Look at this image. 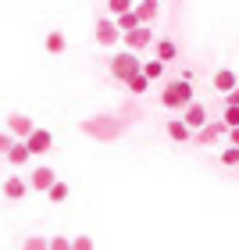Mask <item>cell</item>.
<instances>
[{"instance_id": "6da1fadb", "label": "cell", "mask_w": 239, "mask_h": 250, "mask_svg": "<svg viewBox=\"0 0 239 250\" xmlns=\"http://www.w3.org/2000/svg\"><path fill=\"white\" fill-rule=\"evenodd\" d=\"M161 104H164L168 111H186L189 104H197V89H193V83L172 79V83L164 86V93H161Z\"/></svg>"}, {"instance_id": "7a4b0ae2", "label": "cell", "mask_w": 239, "mask_h": 250, "mask_svg": "<svg viewBox=\"0 0 239 250\" xmlns=\"http://www.w3.org/2000/svg\"><path fill=\"white\" fill-rule=\"evenodd\" d=\"M143 72V61L136 58L132 50H118V54H111V79H118V83H129L132 75H139Z\"/></svg>"}, {"instance_id": "3957f363", "label": "cell", "mask_w": 239, "mask_h": 250, "mask_svg": "<svg viewBox=\"0 0 239 250\" xmlns=\"http://www.w3.org/2000/svg\"><path fill=\"white\" fill-rule=\"evenodd\" d=\"M125 125L115 122V115H97V118H86L82 122V132L93 136V140H115V136H121Z\"/></svg>"}, {"instance_id": "277c9868", "label": "cell", "mask_w": 239, "mask_h": 250, "mask_svg": "<svg viewBox=\"0 0 239 250\" xmlns=\"http://www.w3.org/2000/svg\"><path fill=\"white\" fill-rule=\"evenodd\" d=\"M221 136L229 140V125H225V118H211L200 132H193V140H197V146H214Z\"/></svg>"}, {"instance_id": "5b68a950", "label": "cell", "mask_w": 239, "mask_h": 250, "mask_svg": "<svg viewBox=\"0 0 239 250\" xmlns=\"http://www.w3.org/2000/svg\"><path fill=\"white\" fill-rule=\"evenodd\" d=\"M36 129H40V125L32 122V118H25V115H18V111H15V115H7V132L15 136L18 143H25V140H29V136L36 132Z\"/></svg>"}, {"instance_id": "8992f818", "label": "cell", "mask_w": 239, "mask_h": 250, "mask_svg": "<svg viewBox=\"0 0 239 250\" xmlns=\"http://www.w3.org/2000/svg\"><path fill=\"white\" fill-rule=\"evenodd\" d=\"M93 36H97L100 47H115V43L121 40V32H118V25H115V18H97Z\"/></svg>"}, {"instance_id": "52a82bcc", "label": "cell", "mask_w": 239, "mask_h": 250, "mask_svg": "<svg viewBox=\"0 0 239 250\" xmlns=\"http://www.w3.org/2000/svg\"><path fill=\"white\" fill-rule=\"evenodd\" d=\"M125 50H132V54H139V50H146V47H154V32L146 29V25H139V29H132V32H125Z\"/></svg>"}, {"instance_id": "ba28073f", "label": "cell", "mask_w": 239, "mask_h": 250, "mask_svg": "<svg viewBox=\"0 0 239 250\" xmlns=\"http://www.w3.org/2000/svg\"><path fill=\"white\" fill-rule=\"evenodd\" d=\"M182 122H186L189 125V132H200L203 129V125H207L211 118H207V107H203L200 104V100H197V104H189L186 111H182Z\"/></svg>"}, {"instance_id": "9c48e42d", "label": "cell", "mask_w": 239, "mask_h": 250, "mask_svg": "<svg viewBox=\"0 0 239 250\" xmlns=\"http://www.w3.org/2000/svg\"><path fill=\"white\" fill-rule=\"evenodd\" d=\"M211 83H214V89H218L221 97H229L232 89L239 86V75L232 72V68H218V72H214V79H211Z\"/></svg>"}, {"instance_id": "30bf717a", "label": "cell", "mask_w": 239, "mask_h": 250, "mask_svg": "<svg viewBox=\"0 0 239 250\" xmlns=\"http://www.w3.org/2000/svg\"><path fill=\"white\" fill-rule=\"evenodd\" d=\"M54 183H58V175H54V168H47V165H40V168H32V175H29V186L32 189H43L47 193Z\"/></svg>"}, {"instance_id": "8fae6325", "label": "cell", "mask_w": 239, "mask_h": 250, "mask_svg": "<svg viewBox=\"0 0 239 250\" xmlns=\"http://www.w3.org/2000/svg\"><path fill=\"white\" fill-rule=\"evenodd\" d=\"M25 146H29V154H32V157H36V154H47L50 146H54V136H50L47 129H36V132H32L29 140H25Z\"/></svg>"}, {"instance_id": "7c38bea8", "label": "cell", "mask_w": 239, "mask_h": 250, "mask_svg": "<svg viewBox=\"0 0 239 250\" xmlns=\"http://www.w3.org/2000/svg\"><path fill=\"white\" fill-rule=\"evenodd\" d=\"M168 140H175V143H189V140H193L189 125L182 122V118H168Z\"/></svg>"}, {"instance_id": "4fadbf2b", "label": "cell", "mask_w": 239, "mask_h": 250, "mask_svg": "<svg viewBox=\"0 0 239 250\" xmlns=\"http://www.w3.org/2000/svg\"><path fill=\"white\" fill-rule=\"evenodd\" d=\"M25 193H29V183H25L21 175H11L7 183H4V197H7V200H21Z\"/></svg>"}, {"instance_id": "5bb4252c", "label": "cell", "mask_w": 239, "mask_h": 250, "mask_svg": "<svg viewBox=\"0 0 239 250\" xmlns=\"http://www.w3.org/2000/svg\"><path fill=\"white\" fill-rule=\"evenodd\" d=\"M136 15H139V25H150V21L161 15V4H157V0H139V4H136Z\"/></svg>"}, {"instance_id": "9a60e30c", "label": "cell", "mask_w": 239, "mask_h": 250, "mask_svg": "<svg viewBox=\"0 0 239 250\" xmlns=\"http://www.w3.org/2000/svg\"><path fill=\"white\" fill-rule=\"evenodd\" d=\"M154 50H157V61H164V64L179 58V47H175V43L168 40V36H164V40H157V43H154Z\"/></svg>"}, {"instance_id": "2e32d148", "label": "cell", "mask_w": 239, "mask_h": 250, "mask_svg": "<svg viewBox=\"0 0 239 250\" xmlns=\"http://www.w3.org/2000/svg\"><path fill=\"white\" fill-rule=\"evenodd\" d=\"M29 157H32V154H29V146H25V143H15V146H11V150H7V161L15 165V168L29 165Z\"/></svg>"}, {"instance_id": "e0dca14e", "label": "cell", "mask_w": 239, "mask_h": 250, "mask_svg": "<svg viewBox=\"0 0 239 250\" xmlns=\"http://www.w3.org/2000/svg\"><path fill=\"white\" fill-rule=\"evenodd\" d=\"M43 43H47V50H50V54H64V47H68L64 32H58V29H54V32H47V40H43Z\"/></svg>"}, {"instance_id": "ac0fdd59", "label": "cell", "mask_w": 239, "mask_h": 250, "mask_svg": "<svg viewBox=\"0 0 239 250\" xmlns=\"http://www.w3.org/2000/svg\"><path fill=\"white\" fill-rule=\"evenodd\" d=\"M115 25H118V32L125 36V32L139 29V15H136V11H129V15H121V18H115Z\"/></svg>"}, {"instance_id": "d6986e66", "label": "cell", "mask_w": 239, "mask_h": 250, "mask_svg": "<svg viewBox=\"0 0 239 250\" xmlns=\"http://www.w3.org/2000/svg\"><path fill=\"white\" fill-rule=\"evenodd\" d=\"M68 193H72V189H68V183H61V179H58V183L47 189V197H50V204H64V200H68Z\"/></svg>"}, {"instance_id": "ffe728a7", "label": "cell", "mask_w": 239, "mask_h": 250, "mask_svg": "<svg viewBox=\"0 0 239 250\" xmlns=\"http://www.w3.org/2000/svg\"><path fill=\"white\" fill-rule=\"evenodd\" d=\"M107 7H111V18H121V15H129V11H136L132 0H107Z\"/></svg>"}, {"instance_id": "44dd1931", "label": "cell", "mask_w": 239, "mask_h": 250, "mask_svg": "<svg viewBox=\"0 0 239 250\" xmlns=\"http://www.w3.org/2000/svg\"><path fill=\"white\" fill-rule=\"evenodd\" d=\"M143 75L150 79V83H154V79H161L164 75V61H157V58L154 61H143Z\"/></svg>"}, {"instance_id": "7402d4cb", "label": "cell", "mask_w": 239, "mask_h": 250, "mask_svg": "<svg viewBox=\"0 0 239 250\" xmlns=\"http://www.w3.org/2000/svg\"><path fill=\"white\" fill-rule=\"evenodd\" d=\"M125 86H129L132 93H146V89H150V79H146V75L139 72V75H132V79H129V83H125Z\"/></svg>"}, {"instance_id": "603a6c76", "label": "cell", "mask_w": 239, "mask_h": 250, "mask_svg": "<svg viewBox=\"0 0 239 250\" xmlns=\"http://www.w3.org/2000/svg\"><path fill=\"white\" fill-rule=\"evenodd\" d=\"M21 250H50V240L47 236H29V240L21 243Z\"/></svg>"}, {"instance_id": "cb8c5ba5", "label": "cell", "mask_w": 239, "mask_h": 250, "mask_svg": "<svg viewBox=\"0 0 239 250\" xmlns=\"http://www.w3.org/2000/svg\"><path fill=\"white\" fill-rule=\"evenodd\" d=\"M221 165L225 168H236L239 165V146H225V150H221Z\"/></svg>"}, {"instance_id": "d4e9b609", "label": "cell", "mask_w": 239, "mask_h": 250, "mask_svg": "<svg viewBox=\"0 0 239 250\" xmlns=\"http://www.w3.org/2000/svg\"><path fill=\"white\" fill-rule=\"evenodd\" d=\"M225 125H229V129H239V107H225Z\"/></svg>"}, {"instance_id": "484cf974", "label": "cell", "mask_w": 239, "mask_h": 250, "mask_svg": "<svg viewBox=\"0 0 239 250\" xmlns=\"http://www.w3.org/2000/svg\"><path fill=\"white\" fill-rule=\"evenodd\" d=\"M72 250H93V240H89L86 232H82V236H75V240H72Z\"/></svg>"}, {"instance_id": "4316f807", "label": "cell", "mask_w": 239, "mask_h": 250, "mask_svg": "<svg viewBox=\"0 0 239 250\" xmlns=\"http://www.w3.org/2000/svg\"><path fill=\"white\" fill-rule=\"evenodd\" d=\"M15 143H18V140H15V136H11L7 129H4V132H0V154H7V150H11V146H15Z\"/></svg>"}, {"instance_id": "83f0119b", "label": "cell", "mask_w": 239, "mask_h": 250, "mask_svg": "<svg viewBox=\"0 0 239 250\" xmlns=\"http://www.w3.org/2000/svg\"><path fill=\"white\" fill-rule=\"evenodd\" d=\"M50 250H72V240H68V236H54V240H50Z\"/></svg>"}, {"instance_id": "f1b7e54d", "label": "cell", "mask_w": 239, "mask_h": 250, "mask_svg": "<svg viewBox=\"0 0 239 250\" xmlns=\"http://www.w3.org/2000/svg\"><path fill=\"white\" fill-rule=\"evenodd\" d=\"M225 107H239V86L232 89V93H229V97H225Z\"/></svg>"}, {"instance_id": "f546056e", "label": "cell", "mask_w": 239, "mask_h": 250, "mask_svg": "<svg viewBox=\"0 0 239 250\" xmlns=\"http://www.w3.org/2000/svg\"><path fill=\"white\" fill-rule=\"evenodd\" d=\"M229 146H239V129H229Z\"/></svg>"}, {"instance_id": "4dcf8cb0", "label": "cell", "mask_w": 239, "mask_h": 250, "mask_svg": "<svg viewBox=\"0 0 239 250\" xmlns=\"http://www.w3.org/2000/svg\"><path fill=\"white\" fill-rule=\"evenodd\" d=\"M157 4H168V0H157Z\"/></svg>"}, {"instance_id": "1f68e13d", "label": "cell", "mask_w": 239, "mask_h": 250, "mask_svg": "<svg viewBox=\"0 0 239 250\" xmlns=\"http://www.w3.org/2000/svg\"><path fill=\"white\" fill-rule=\"evenodd\" d=\"M236 75H239V72H236Z\"/></svg>"}]
</instances>
